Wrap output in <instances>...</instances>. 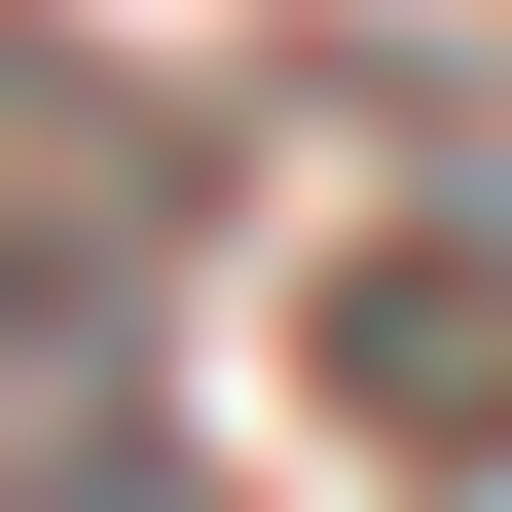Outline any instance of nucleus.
<instances>
[{
  "mask_svg": "<svg viewBox=\"0 0 512 512\" xmlns=\"http://www.w3.org/2000/svg\"><path fill=\"white\" fill-rule=\"evenodd\" d=\"M330 403L366 439H512V220H366L330 256Z\"/></svg>",
  "mask_w": 512,
  "mask_h": 512,
  "instance_id": "f257e3e1",
  "label": "nucleus"
},
{
  "mask_svg": "<svg viewBox=\"0 0 512 512\" xmlns=\"http://www.w3.org/2000/svg\"><path fill=\"white\" fill-rule=\"evenodd\" d=\"M0 512H183V476H147V403H110L37 293H0Z\"/></svg>",
  "mask_w": 512,
  "mask_h": 512,
  "instance_id": "f03ea898",
  "label": "nucleus"
}]
</instances>
